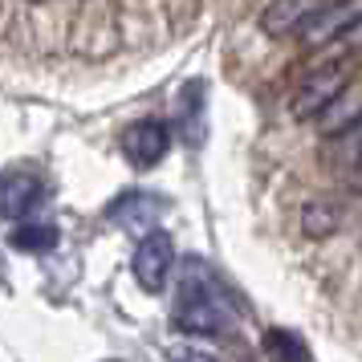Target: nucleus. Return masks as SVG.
Returning a JSON list of instances; mask_svg holds the SVG:
<instances>
[{
  "mask_svg": "<svg viewBox=\"0 0 362 362\" xmlns=\"http://www.w3.org/2000/svg\"><path fill=\"white\" fill-rule=\"evenodd\" d=\"M53 245H57V228L53 224H21L13 232V248H21V252H49Z\"/></svg>",
  "mask_w": 362,
  "mask_h": 362,
  "instance_id": "obj_11",
  "label": "nucleus"
},
{
  "mask_svg": "<svg viewBox=\"0 0 362 362\" xmlns=\"http://www.w3.org/2000/svg\"><path fill=\"white\" fill-rule=\"evenodd\" d=\"M37 199H41V183H37L33 175L17 171V175H4V180H0V212L4 216L33 212Z\"/></svg>",
  "mask_w": 362,
  "mask_h": 362,
  "instance_id": "obj_8",
  "label": "nucleus"
},
{
  "mask_svg": "<svg viewBox=\"0 0 362 362\" xmlns=\"http://www.w3.org/2000/svg\"><path fill=\"white\" fill-rule=\"evenodd\" d=\"M264 354L273 362H310L305 342H301L297 334H289V329H269V334H264Z\"/></svg>",
  "mask_w": 362,
  "mask_h": 362,
  "instance_id": "obj_10",
  "label": "nucleus"
},
{
  "mask_svg": "<svg viewBox=\"0 0 362 362\" xmlns=\"http://www.w3.org/2000/svg\"><path fill=\"white\" fill-rule=\"evenodd\" d=\"M322 4H326V0H269L264 13H261V29L269 37H277V41L297 37L305 29V21H310Z\"/></svg>",
  "mask_w": 362,
  "mask_h": 362,
  "instance_id": "obj_6",
  "label": "nucleus"
},
{
  "mask_svg": "<svg viewBox=\"0 0 362 362\" xmlns=\"http://www.w3.org/2000/svg\"><path fill=\"white\" fill-rule=\"evenodd\" d=\"M159 212H163V204L151 196V192H127L122 199L110 204L106 216H110L115 224H122V228H131V232H151L155 220H159Z\"/></svg>",
  "mask_w": 362,
  "mask_h": 362,
  "instance_id": "obj_7",
  "label": "nucleus"
},
{
  "mask_svg": "<svg viewBox=\"0 0 362 362\" xmlns=\"http://www.w3.org/2000/svg\"><path fill=\"white\" fill-rule=\"evenodd\" d=\"M171 269H175V240L163 228L143 232L139 245H134V257H131V273L139 281V289L159 293L167 285V277H171Z\"/></svg>",
  "mask_w": 362,
  "mask_h": 362,
  "instance_id": "obj_4",
  "label": "nucleus"
},
{
  "mask_svg": "<svg viewBox=\"0 0 362 362\" xmlns=\"http://www.w3.org/2000/svg\"><path fill=\"white\" fill-rule=\"evenodd\" d=\"M362 25V0H326L310 21H305V29L297 33V45L305 53H317L334 45V41H342L346 33H354Z\"/></svg>",
  "mask_w": 362,
  "mask_h": 362,
  "instance_id": "obj_3",
  "label": "nucleus"
},
{
  "mask_svg": "<svg viewBox=\"0 0 362 362\" xmlns=\"http://www.w3.org/2000/svg\"><path fill=\"white\" fill-rule=\"evenodd\" d=\"M171 362H216L212 354H204V350H175Z\"/></svg>",
  "mask_w": 362,
  "mask_h": 362,
  "instance_id": "obj_13",
  "label": "nucleus"
},
{
  "mask_svg": "<svg viewBox=\"0 0 362 362\" xmlns=\"http://www.w3.org/2000/svg\"><path fill=\"white\" fill-rule=\"evenodd\" d=\"M167 151H171V127L159 122V118H139V122H131V127L122 131V155H127L139 171L155 167Z\"/></svg>",
  "mask_w": 362,
  "mask_h": 362,
  "instance_id": "obj_5",
  "label": "nucleus"
},
{
  "mask_svg": "<svg viewBox=\"0 0 362 362\" xmlns=\"http://www.w3.org/2000/svg\"><path fill=\"white\" fill-rule=\"evenodd\" d=\"M29 4H41V0H29Z\"/></svg>",
  "mask_w": 362,
  "mask_h": 362,
  "instance_id": "obj_14",
  "label": "nucleus"
},
{
  "mask_svg": "<svg viewBox=\"0 0 362 362\" xmlns=\"http://www.w3.org/2000/svg\"><path fill=\"white\" fill-rule=\"evenodd\" d=\"M350 90V69L329 62V66H313L301 82H297L293 98H289V115L297 122H310V118H322Z\"/></svg>",
  "mask_w": 362,
  "mask_h": 362,
  "instance_id": "obj_2",
  "label": "nucleus"
},
{
  "mask_svg": "<svg viewBox=\"0 0 362 362\" xmlns=\"http://www.w3.org/2000/svg\"><path fill=\"white\" fill-rule=\"evenodd\" d=\"M171 322H175V329L192 334V338H216V334L232 329V313L224 305V293L216 289V281H208L204 273H187Z\"/></svg>",
  "mask_w": 362,
  "mask_h": 362,
  "instance_id": "obj_1",
  "label": "nucleus"
},
{
  "mask_svg": "<svg viewBox=\"0 0 362 362\" xmlns=\"http://www.w3.org/2000/svg\"><path fill=\"white\" fill-rule=\"evenodd\" d=\"M338 224H342V208H338L334 199H310V204L301 208V232H305L310 240L334 236Z\"/></svg>",
  "mask_w": 362,
  "mask_h": 362,
  "instance_id": "obj_9",
  "label": "nucleus"
},
{
  "mask_svg": "<svg viewBox=\"0 0 362 362\" xmlns=\"http://www.w3.org/2000/svg\"><path fill=\"white\" fill-rule=\"evenodd\" d=\"M346 192H354V196H362V151H358V159L346 167Z\"/></svg>",
  "mask_w": 362,
  "mask_h": 362,
  "instance_id": "obj_12",
  "label": "nucleus"
}]
</instances>
